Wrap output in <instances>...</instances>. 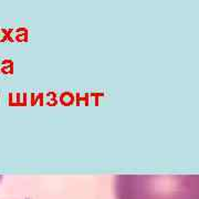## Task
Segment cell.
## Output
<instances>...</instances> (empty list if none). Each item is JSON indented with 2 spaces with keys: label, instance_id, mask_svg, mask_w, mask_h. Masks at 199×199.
Returning a JSON list of instances; mask_svg holds the SVG:
<instances>
[{
  "label": "cell",
  "instance_id": "1",
  "mask_svg": "<svg viewBox=\"0 0 199 199\" xmlns=\"http://www.w3.org/2000/svg\"><path fill=\"white\" fill-rule=\"evenodd\" d=\"M114 195L115 199H199V175H116Z\"/></svg>",
  "mask_w": 199,
  "mask_h": 199
}]
</instances>
